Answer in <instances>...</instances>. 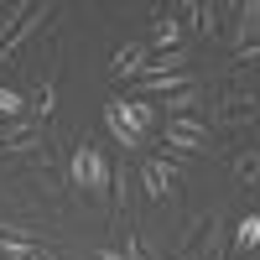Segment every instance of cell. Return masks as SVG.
I'll return each mask as SVG.
<instances>
[{
    "instance_id": "15",
    "label": "cell",
    "mask_w": 260,
    "mask_h": 260,
    "mask_svg": "<svg viewBox=\"0 0 260 260\" xmlns=\"http://www.w3.org/2000/svg\"><path fill=\"white\" fill-rule=\"evenodd\" d=\"M177 16H192V26H198L203 37L219 31V6H198V0H187V6H177Z\"/></svg>"
},
{
    "instance_id": "4",
    "label": "cell",
    "mask_w": 260,
    "mask_h": 260,
    "mask_svg": "<svg viewBox=\"0 0 260 260\" xmlns=\"http://www.w3.org/2000/svg\"><path fill=\"white\" fill-rule=\"evenodd\" d=\"M260 120V99L250 94V89H229L219 104H213V125H255Z\"/></svg>"
},
{
    "instance_id": "20",
    "label": "cell",
    "mask_w": 260,
    "mask_h": 260,
    "mask_svg": "<svg viewBox=\"0 0 260 260\" xmlns=\"http://www.w3.org/2000/svg\"><path fill=\"white\" fill-rule=\"evenodd\" d=\"M120 260H151V255H146V245H141V240H136V234H130V229H125V245H120Z\"/></svg>"
},
{
    "instance_id": "11",
    "label": "cell",
    "mask_w": 260,
    "mask_h": 260,
    "mask_svg": "<svg viewBox=\"0 0 260 260\" xmlns=\"http://www.w3.org/2000/svg\"><path fill=\"white\" fill-rule=\"evenodd\" d=\"M52 104H57V83H37V89L26 94V120L42 125V120L52 115Z\"/></svg>"
},
{
    "instance_id": "10",
    "label": "cell",
    "mask_w": 260,
    "mask_h": 260,
    "mask_svg": "<svg viewBox=\"0 0 260 260\" xmlns=\"http://www.w3.org/2000/svg\"><path fill=\"white\" fill-rule=\"evenodd\" d=\"M229 250H234V255H250V250H260V213H245V219L234 224V234H229Z\"/></svg>"
},
{
    "instance_id": "13",
    "label": "cell",
    "mask_w": 260,
    "mask_h": 260,
    "mask_svg": "<svg viewBox=\"0 0 260 260\" xmlns=\"http://www.w3.org/2000/svg\"><path fill=\"white\" fill-rule=\"evenodd\" d=\"M146 94H182V89H198L192 73H161V78H141Z\"/></svg>"
},
{
    "instance_id": "3",
    "label": "cell",
    "mask_w": 260,
    "mask_h": 260,
    "mask_svg": "<svg viewBox=\"0 0 260 260\" xmlns=\"http://www.w3.org/2000/svg\"><path fill=\"white\" fill-rule=\"evenodd\" d=\"M177 177H182V167L172 161V156H151V161L141 167V187H146V198H151V203H172Z\"/></svg>"
},
{
    "instance_id": "12",
    "label": "cell",
    "mask_w": 260,
    "mask_h": 260,
    "mask_svg": "<svg viewBox=\"0 0 260 260\" xmlns=\"http://www.w3.org/2000/svg\"><path fill=\"white\" fill-rule=\"evenodd\" d=\"M120 110H125V120L141 130V136H151L156 130V104L151 99H120Z\"/></svg>"
},
{
    "instance_id": "17",
    "label": "cell",
    "mask_w": 260,
    "mask_h": 260,
    "mask_svg": "<svg viewBox=\"0 0 260 260\" xmlns=\"http://www.w3.org/2000/svg\"><path fill=\"white\" fill-rule=\"evenodd\" d=\"M234 182H240V187L260 182V151H240V156H234Z\"/></svg>"
},
{
    "instance_id": "8",
    "label": "cell",
    "mask_w": 260,
    "mask_h": 260,
    "mask_svg": "<svg viewBox=\"0 0 260 260\" xmlns=\"http://www.w3.org/2000/svg\"><path fill=\"white\" fill-rule=\"evenodd\" d=\"M104 125H110V136H115V141H120L125 151H141V146H146V136H141V130L130 125V120H125L120 99H110V104H104Z\"/></svg>"
},
{
    "instance_id": "16",
    "label": "cell",
    "mask_w": 260,
    "mask_h": 260,
    "mask_svg": "<svg viewBox=\"0 0 260 260\" xmlns=\"http://www.w3.org/2000/svg\"><path fill=\"white\" fill-rule=\"evenodd\" d=\"M161 73H187V52H156L141 78H161Z\"/></svg>"
},
{
    "instance_id": "9",
    "label": "cell",
    "mask_w": 260,
    "mask_h": 260,
    "mask_svg": "<svg viewBox=\"0 0 260 260\" xmlns=\"http://www.w3.org/2000/svg\"><path fill=\"white\" fill-rule=\"evenodd\" d=\"M156 52H182V21L161 16L156 26H151V57H156Z\"/></svg>"
},
{
    "instance_id": "14",
    "label": "cell",
    "mask_w": 260,
    "mask_h": 260,
    "mask_svg": "<svg viewBox=\"0 0 260 260\" xmlns=\"http://www.w3.org/2000/svg\"><path fill=\"white\" fill-rule=\"evenodd\" d=\"M31 182H37L42 192H47V198H57V192H62V172L47 161V151H42V156L31 161Z\"/></svg>"
},
{
    "instance_id": "21",
    "label": "cell",
    "mask_w": 260,
    "mask_h": 260,
    "mask_svg": "<svg viewBox=\"0 0 260 260\" xmlns=\"http://www.w3.org/2000/svg\"><path fill=\"white\" fill-rule=\"evenodd\" d=\"M26 260H57V255H52L47 245H31V255H26Z\"/></svg>"
},
{
    "instance_id": "7",
    "label": "cell",
    "mask_w": 260,
    "mask_h": 260,
    "mask_svg": "<svg viewBox=\"0 0 260 260\" xmlns=\"http://www.w3.org/2000/svg\"><path fill=\"white\" fill-rule=\"evenodd\" d=\"M146 62H151V47H146V42H125V47L110 57V78H141L146 73Z\"/></svg>"
},
{
    "instance_id": "19",
    "label": "cell",
    "mask_w": 260,
    "mask_h": 260,
    "mask_svg": "<svg viewBox=\"0 0 260 260\" xmlns=\"http://www.w3.org/2000/svg\"><path fill=\"white\" fill-rule=\"evenodd\" d=\"M0 115H6V120H26V94L0 89Z\"/></svg>"
},
{
    "instance_id": "22",
    "label": "cell",
    "mask_w": 260,
    "mask_h": 260,
    "mask_svg": "<svg viewBox=\"0 0 260 260\" xmlns=\"http://www.w3.org/2000/svg\"><path fill=\"white\" fill-rule=\"evenodd\" d=\"M89 260H120V250H94Z\"/></svg>"
},
{
    "instance_id": "1",
    "label": "cell",
    "mask_w": 260,
    "mask_h": 260,
    "mask_svg": "<svg viewBox=\"0 0 260 260\" xmlns=\"http://www.w3.org/2000/svg\"><path fill=\"white\" fill-rule=\"evenodd\" d=\"M68 177L83 187V198H94V203H110V182H115V161L104 156L99 146L83 141L73 151V161H68Z\"/></svg>"
},
{
    "instance_id": "2",
    "label": "cell",
    "mask_w": 260,
    "mask_h": 260,
    "mask_svg": "<svg viewBox=\"0 0 260 260\" xmlns=\"http://www.w3.org/2000/svg\"><path fill=\"white\" fill-rule=\"evenodd\" d=\"M161 146H167V156L177 161V156H203L208 151V125L203 120H161Z\"/></svg>"
},
{
    "instance_id": "6",
    "label": "cell",
    "mask_w": 260,
    "mask_h": 260,
    "mask_svg": "<svg viewBox=\"0 0 260 260\" xmlns=\"http://www.w3.org/2000/svg\"><path fill=\"white\" fill-rule=\"evenodd\" d=\"M52 16H57V6H31V16L21 21V26H16L6 42H0V62H11V57H16V52H21V47H26V42H31L42 26H47V21H52Z\"/></svg>"
},
{
    "instance_id": "5",
    "label": "cell",
    "mask_w": 260,
    "mask_h": 260,
    "mask_svg": "<svg viewBox=\"0 0 260 260\" xmlns=\"http://www.w3.org/2000/svg\"><path fill=\"white\" fill-rule=\"evenodd\" d=\"M0 156H42V125L16 120L0 130Z\"/></svg>"
},
{
    "instance_id": "18",
    "label": "cell",
    "mask_w": 260,
    "mask_h": 260,
    "mask_svg": "<svg viewBox=\"0 0 260 260\" xmlns=\"http://www.w3.org/2000/svg\"><path fill=\"white\" fill-rule=\"evenodd\" d=\"M198 110V89H182V94H167V120H187Z\"/></svg>"
}]
</instances>
